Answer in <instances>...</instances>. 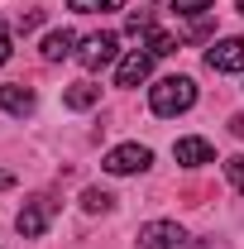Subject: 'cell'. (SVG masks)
I'll return each instance as SVG.
<instances>
[{
	"label": "cell",
	"mask_w": 244,
	"mask_h": 249,
	"mask_svg": "<svg viewBox=\"0 0 244 249\" xmlns=\"http://www.w3.org/2000/svg\"><path fill=\"white\" fill-rule=\"evenodd\" d=\"M196 106V82L192 77H158L149 87V110L153 115H182V110H192Z\"/></svg>",
	"instance_id": "cell-1"
},
{
	"label": "cell",
	"mask_w": 244,
	"mask_h": 249,
	"mask_svg": "<svg viewBox=\"0 0 244 249\" xmlns=\"http://www.w3.org/2000/svg\"><path fill=\"white\" fill-rule=\"evenodd\" d=\"M153 163V154L144 149V144H115L110 154L101 158V168L110 173V178H129V173H144Z\"/></svg>",
	"instance_id": "cell-2"
},
{
	"label": "cell",
	"mask_w": 244,
	"mask_h": 249,
	"mask_svg": "<svg viewBox=\"0 0 244 249\" xmlns=\"http://www.w3.org/2000/svg\"><path fill=\"white\" fill-rule=\"evenodd\" d=\"M115 58H120V38H115V34H91V38H82V48H77V62H82L87 72H101V67H110Z\"/></svg>",
	"instance_id": "cell-3"
},
{
	"label": "cell",
	"mask_w": 244,
	"mask_h": 249,
	"mask_svg": "<svg viewBox=\"0 0 244 249\" xmlns=\"http://www.w3.org/2000/svg\"><path fill=\"white\" fill-rule=\"evenodd\" d=\"M48 220H53V196H29V201L19 206V216H15V230H19L24 240H43Z\"/></svg>",
	"instance_id": "cell-4"
},
{
	"label": "cell",
	"mask_w": 244,
	"mask_h": 249,
	"mask_svg": "<svg viewBox=\"0 0 244 249\" xmlns=\"http://www.w3.org/2000/svg\"><path fill=\"white\" fill-rule=\"evenodd\" d=\"M187 245V230L177 220H149L139 230V249H182Z\"/></svg>",
	"instance_id": "cell-5"
},
{
	"label": "cell",
	"mask_w": 244,
	"mask_h": 249,
	"mask_svg": "<svg viewBox=\"0 0 244 249\" xmlns=\"http://www.w3.org/2000/svg\"><path fill=\"white\" fill-rule=\"evenodd\" d=\"M206 67L211 72H244V38H220V43H211Z\"/></svg>",
	"instance_id": "cell-6"
},
{
	"label": "cell",
	"mask_w": 244,
	"mask_h": 249,
	"mask_svg": "<svg viewBox=\"0 0 244 249\" xmlns=\"http://www.w3.org/2000/svg\"><path fill=\"white\" fill-rule=\"evenodd\" d=\"M149 72H153V53L149 48H134L120 62V72H115V87H139V82H149Z\"/></svg>",
	"instance_id": "cell-7"
},
{
	"label": "cell",
	"mask_w": 244,
	"mask_h": 249,
	"mask_svg": "<svg viewBox=\"0 0 244 249\" xmlns=\"http://www.w3.org/2000/svg\"><path fill=\"white\" fill-rule=\"evenodd\" d=\"M173 158H177L182 168H206V163H215V149L206 144V139L187 134V139H177V144H173Z\"/></svg>",
	"instance_id": "cell-8"
},
{
	"label": "cell",
	"mask_w": 244,
	"mask_h": 249,
	"mask_svg": "<svg viewBox=\"0 0 244 249\" xmlns=\"http://www.w3.org/2000/svg\"><path fill=\"white\" fill-rule=\"evenodd\" d=\"M34 106H38V101H34L29 87H19V82H5V87H0V110H10L15 120L34 115Z\"/></svg>",
	"instance_id": "cell-9"
},
{
	"label": "cell",
	"mask_w": 244,
	"mask_h": 249,
	"mask_svg": "<svg viewBox=\"0 0 244 249\" xmlns=\"http://www.w3.org/2000/svg\"><path fill=\"white\" fill-rule=\"evenodd\" d=\"M38 53H43V62H62V58H72V53H77V34H72V29H53V34H43Z\"/></svg>",
	"instance_id": "cell-10"
},
{
	"label": "cell",
	"mask_w": 244,
	"mask_h": 249,
	"mask_svg": "<svg viewBox=\"0 0 244 249\" xmlns=\"http://www.w3.org/2000/svg\"><path fill=\"white\" fill-rule=\"evenodd\" d=\"M96 101H101V87H96V82H72V87L62 91V106H67V110H91Z\"/></svg>",
	"instance_id": "cell-11"
},
{
	"label": "cell",
	"mask_w": 244,
	"mask_h": 249,
	"mask_svg": "<svg viewBox=\"0 0 244 249\" xmlns=\"http://www.w3.org/2000/svg\"><path fill=\"white\" fill-rule=\"evenodd\" d=\"M67 10L72 15H110V10H120V0H67Z\"/></svg>",
	"instance_id": "cell-12"
},
{
	"label": "cell",
	"mask_w": 244,
	"mask_h": 249,
	"mask_svg": "<svg viewBox=\"0 0 244 249\" xmlns=\"http://www.w3.org/2000/svg\"><path fill=\"white\" fill-rule=\"evenodd\" d=\"M110 206H115V196H110V192H101V187H87V192H82V211H110Z\"/></svg>",
	"instance_id": "cell-13"
},
{
	"label": "cell",
	"mask_w": 244,
	"mask_h": 249,
	"mask_svg": "<svg viewBox=\"0 0 244 249\" xmlns=\"http://www.w3.org/2000/svg\"><path fill=\"white\" fill-rule=\"evenodd\" d=\"M149 53H153V58L177 53V38H173V34H163V29H153V34H149Z\"/></svg>",
	"instance_id": "cell-14"
},
{
	"label": "cell",
	"mask_w": 244,
	"mask_h": 249,
	"mask_svg": "<svg viewBox=\"0 0 244 249\" xmlns=\"http://www.w3.org/2000/svg\"><path fill=\"white\" fill-rule=\"evenodd\" d=\"M173 10H177L182 19H201V15L211 10V0H173Z\"/></svg>",
	"instance_id": "cell-15"
},
{
	"label": "cell",
	"mask_w": 244,
	"mask_h": 249,
	"mask_svg": "<svg viewBox=\"0 0 244 249\" xmlns=\"http://www.w3.org/2000/svg\"><path fill=\"white\" fill-rule=\"evenodd\" d=\"M124 29L134 34V38H139V34H153V15H149V10H134V15L124 19Z\"/></svg>",
	"instance_id": "cell-16"
},
{
	"label": "cell",
	"mask_w": 244,
	"mask_h": 249,
	"mask_svg": "<svg viewBox=\"0 0 244 249\" xmlns=\"http://www.w3.org/2000/svg\"><path fill=\"white\" fill-rule=\"evenodd\" d=\"M225 178H230V187L244 196V158L235 154V158H225Z\"/></svg>",
	"instance_id": "cell-17"
},
{
	"label": "cell",
	"mask_w": 244,
	"mask_h": 249,
	"mask_svg": "<svg viewBox=\"0 0 244 249\" xmlns=\"http://www.w3.org/2000/svg\"><path fill=\"white\" fill-rule=\"evenodd\" d=\"M38 24H43V10H19V19H15V29H19V34L38 29Z\"/></svg>",
	"instance_id": "cell-18"
},
{
	"label": "cell",
	"mask_w": 244,
	"mask_h": 249,
	"mask_svg": "<svg viewBox=\"0 0 244 249\" xmlns=\"http://www.w3.org/2000/svg\"><path fill=\"white\" fill-rule=\"evenodd\" d=\"M182 249H230L225 240H215V235H206V240H187Z\"/></svg>",
	"instance_id": "cell-19"
},
{
	"label": "cell",
	"mask_w": 244,
	"mask_h": 249,
	"mask_svg": "<svg viewBox=\"0 0 244 249\" xmlns=\"http://www.w3.org/2000/svg\"><path fill=\"white\" fill-rule=\"evenodd\" d=\"M10 53H15V48H10V29H5V24H0V67H5V62H10Z\"/></svg>",
	"instance_id": "cell-20"
},
{
	"label": "cell",
	"mask_w": 244,
	"mask_h": 249,
	"mask_svg": "<svg viewBox=\"0 0 244 249\" xmlns=\"http://www.w3.org/2000/svg\"><path fill=\"white\" fill-rule=\"evenodd\" d=\"M230 134H240V139H244V115H230Z\"/></svg>",
	"instance_id": "cell-21"
},
{
	"label": "cell",
	"mask_w": 244,
	"mask_h": 249,
	"mask_svg": "<svg viewBox=\"0 0 244 249\" xmlns=\"http://www.w3.org/2000/svg\"><path fill=\"white\" fill-rule=\"evenodd\" d=\"M15 182V178H10V173H5V168H0V192H5V187Z\"/></svg>",
	"instance_id": "cell-22"
},
{
	"label": "cell",
	"mask_w": 244,
	"mask_h": 249,
	"mask_svg": "<svg viewBox=\"0 0 244 249\" xmlns=\"http://www.w3.org/2000/svg\"><path fill=\"white\" fill-rule=\"evenodd\" d=\"M240 15H244V0H240Z\"/></svg>",
	"instance_id": "cell-23"
}]
</instances>
